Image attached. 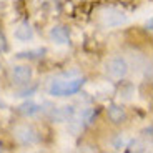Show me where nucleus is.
Wrapping results in <instances>:
<instances>
[{
	"label": "nucleus",
	"mask_w": 153,
	"mask_h": 153,
	"mask_svg": "<svg viewBox=\"0 0 153 153\" xmlns=\"http://www.w3.org/2000/svg\"><path fill=\"white\" fill-rule=\"evenodd\" d=\"M83 83H85L83 78H73V80H67V82L55 80L50 85L48 93L52 97H70V95H75L76 92H80Z\"/></svg>",
	"instance_id": "nucleus-1"
},
{
	"label": "nucleus",
	"mask_w": 153,
	"mask_h": 153,
	"mask_svg": "<svg viewBox=\"0 0 153 153\" xmlns=\"http://www.w3.org/2000/svg\"><path fill=\"white\" fill-rule=\"evenodd\" d=\"M13 138L20 145H35L40 142V135L28 125H19L13 128Z\"/></svg>",
	"instance_id": "nucleus-2"
},
{
	"label": "nucleus",
	"mask_w": 153,
	"mask_h": 153,
	"mask_svg": "<svg viewBox=\"0 0 153 153\" xmlns=\"http://www.w3.org/2000/svg\"><path fill=\"white\" fill-rule=\"evenodd\" d=\"M100 20H102V23L105 27H110V28L120 27V25L128 22L125 13L117 10V8H105V10H102L100 12Z\"/></svg>",
	"instance_id": "nucleus-3"
},
{
	"label": "nucleus",
	"mask_w": 153,
	"mask_h": 153,
	"mask_svg": "<svg viewBox=\"0 0 153 153\" xmlns=\"http://www.w3.org/2000/svg\"><path fill=\"white\" fill-rule=\"evenodd\" d=\"M107 73L113 80H120L128 73V63L123 57H113L107 63Z\"/></svg>",
	"instance_id": "nucleus-4"
},
{
	"label": "nucleus",
	"mask_w": 153,
	"mask_h": 153,
	"mask_svg": "<svg viewBox=\"0 0 153 153\" xmlns=\"http://www.w3.org/2000/svg\"><path fill=\"white\" fill-rule=\"evenodd\" d=\"M32 68L28 65H15L12 68V80L17 85H25L32 80Z\"/></svg>",
	"instance_id": "nucleus-5"
},
{
	"label": "nucleus",
	"mask_w": 153,
	"mask_h": 153,
	"mask_svg": "<svg viewBox=\"0 0 153 153\" xmlns=\"http://www.w3.org/2000/svg\"><path fill=\"white\" fill-rule=\"evenodd\" d=\"M50 38L55 43H58V45H65V43L70 42V32L63 25H57V27H53L50 30Z\"/></svg>",
	"instance_id": "nucleus-6"
},
{
	"label": "nucleus",
	"mask_w": 153,
	"mask_h": 153,
	"mask_svg": "<svg viewBox=\"0 0 153 153\" xmlns=\"http://www.w3.org/2000/svg\"><path fill=\"white\" fill-rule=\"evenodd\" d=\"M107 113H108L110 122L115 123V125H122V123L126 122V111H125V108L120 107V105H110Z\"/></svg>",
	"instance_id": "nucleus-7"
},
{
	"label": "nucleus",
	"mask_w": 153,
	"mask_h": 153,
	"mask_svg": "<svg viewBox=\"0 0 153 153\" xmlns=\"http://www.w3.org/2000/svg\"><path fill=\"white\" fill-rule=\"evenodd\" d=\"M15 38L20 40V42H28L33 38V28L28 22H23L20 23L19 27L15 28Z\"/></svg>",
	"instance_id": "nucleus-8"
},
{
	"label": "nucleus",
	"mask_w": 153,
	"mask_h": 153,
	"mask_svg": "<svg viewBox=\"0 0 153 153\" xmlns=\"http://www.w3.org/2000/svg\"><path fill=\"white\" fill-rule=\"evenodd\" d=\"M40 110H42V107L33 103V102H25V103H22L19 107V113L23 115V117H33V115H37Z\"/></svg>",
	"instance_id": "nucleus-9"
},
{
	"label": "nucleus",
	"mask_w": 153,
	"mask_h": 153,
	"mask_svg": "<svg viewBox=\"0 0 153 153\" xmlns=\"http://www.w3.org/2000/svg\"><path fill=\"white\" fill-rule=\"evenodd\" d=\"M37 52H42V50H33V52H20L17 57H19V58H37V57H40V55H35Z\"/></svg>",
	"instance_id": "nucleus-10"
},
{
	"label": "nucleus",
	"mask_w": 153,
	"mask_h": 153,
	"mask_svg": "<svg viewBox=\"0 0 153 153\" xmlns=\"http://www.w3.org/2000/svg\"><path fill=\"white\" fill-rule=\"evenodd\" d=\"M2 150H4V145H2V143H0V152H2Z\"/></svg>",
	"instance_id": "nucleus-11"
}]
</instances>
